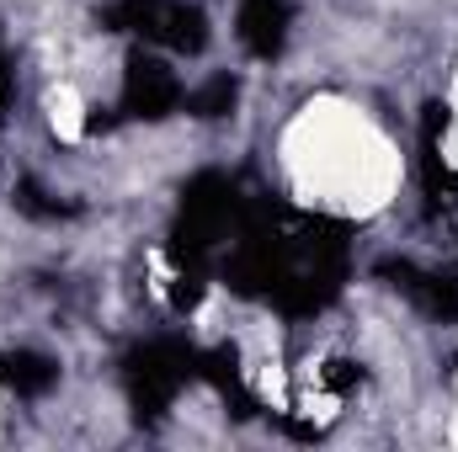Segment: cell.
<instances>
[{
    "label": "cell",
    "mask_w": 458,
    "mask_h": 452,
    "mask_svg": "<svg viewBox=\"0 0 458 452\" xmlns=\"http://www.w3.org/2000/svg\"><path fill=\"white\" fill-rule=\"evenodd\" d=\"M245 203L240 187L219 176V171H203L182 187V213H176V229H171V261L176 272H203L214 266V255L234 245V234L245 224Z\"/></svg>",
    "instance_id": "6da1fadb"
},
{
    "label": "cell",
    "mask_w": 458,
    "mask_h": 452,
    "mask_svg": "<svg viewBox=\"0 0 458 452\" xmlns=\"http://www.w3.org/2000/svg\"><path fill=\"white\" fill-rule=\"evenodd\" d=\"M203 367V351L187 346L176 336H160V340H144L123 356V389H128V405H133V421H160L171 410V399L198 378Z\"/></svg>",
    "instance_id": "7a4b0ae2"
},
{
    "label": "cell",
    "mask_w": 458,
    "mask_h": 452,
    "mask_svg": "<svg viewBox=\"0 0 458 452\" xmlns=\"http://www.w3.org/2000/svg\"><path fill=\"white\" fill-rule=\"evenodd\" d=\"M102 21L113 32H139L144 43L171 48V54H198L208 43V21L187 0H117V5H107Z\"/></svg>",
    "instance_id": "3957f363"
},
{
    "label": "cell",
    "mask_w": 458,
    "mask_h": 452,
    "mask_svg": "<svg viewBox=\"0 0 458 452\" xmlns=\"http://www.w3.org/2000/svg\"><path fill=\"white\" fill-rule=\"evenodd\" d=\"M182 107V80L149 59V54H133L128 59V75H123V113L128 117H144V122H160Z\"/></svg>",
    "instance_id": "277c9868"
},
{
    "label": "cell",
    "mask_w": 458,
    "mask_h": 452,
    "mask_svg": "<svg viewBox=\"0 0 458 452\" xmlns=\"http://www.w3.org/2000/svg\"><path fill=\"white\" fill-rule=\"evenodd\" d=\"M293 27V0H240V43L256 59H277Z\"/></svg>",
    "instance_id": "5b68a950"
},
{
    "label": "cell",
    "mask_w": 458,
    "mask_h": 452,
    "mask_svg": "<svg viewBox=\"0 0 458 452\" xmlns=\"http://www.w3.org/2000/svg\"><path fill=\"white\" fill-rule=\"evenodd\" d=\"M384 277H389L405 298H416L427 314H448V320H458V277L421 272V266H411V261H389Z\"/></svg>",
    "instance_id": "8992f818"
},
{
    "label": "cell",
    "mask_w": 458,
    "mask_h": 452,
    "mask_svg": "<svg viewBox=\"0 0 458 452\" xmlns=\"http://www.w3.org/2000/svg\"><path fill=\"white\" fill-rule=\"evenodd\" d=\"M54 378H59V362L54 356H43V351H0V383L5 389L38 399V394L54 389Z\"/></svg>",
    "instance_id": "52a82bcc"
},
{
    "label": "cell",
    "mask_w": 458,
    "mask_h": 452,
    "mask_svg": "<svg viewBox=\"0 0 458 452\" xmlns=\"http://www.w3.org/2000/svg\"><path fill=\"white\" fill-rule=\"evenodd\" d=\"M234 102H240V86H234V75H214L203 91H192V96H187L192 117H225V113H234Z\"/></svg>",
    "instance_id": "ba28073f"
},
{
    "label": "cell",
    "mask_w": 458,
    "mask_h": 452,
    "mask_svg": "<svg viewBox=\"0 0 458 452\" xmlns=\"http://www.w3.org/2000/svg\"><path fill=\"white\" fill-rule=\"evenodd\" d=\"M427 192H432V208L458 213V171L437 160V149H427Z\"/></svg>",
    "instance_id": "9c48e42d"
},
{
    "label": "cell",
    "mask_w": 458,
    "mask_h": 452,
    "mask_svg": "<svg viewBox=\"0 0 458 452\" xmlns=\"http://www.w3.org/2000/svg\"><path fill=\"white\" fill-rule=\"evenodd\" d=\"M16 208H21V213H32V219H64V213H70L64 203H48L32 181H21V187H16Z\"/></svg>",
    "instance_id": "30bf717a"
},
{
    "label": "cell",
    "mask_w": 458,
    "mask_h": 452,
    "mask_svg": "<svg viewBox=\"0 0 458 452\" xmlns=\"http://www.w3.org/2000/svg\"><path fill=\"white\" fill-rule=\"evenodd\" d=\"M11 102H16V70H11V59L0 54V117L11 113Z\"/></svg>",
    "instance_id": "8fae6325"
}]
</instances>
